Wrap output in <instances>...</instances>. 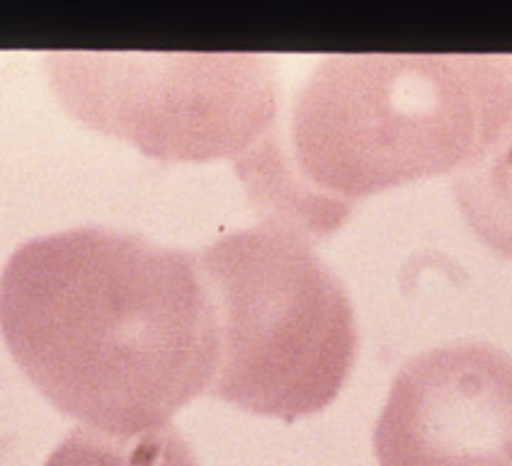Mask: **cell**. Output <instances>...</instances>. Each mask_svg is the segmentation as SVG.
Returning a JSON list of instances; mask_svg holds the SVG:
<instances>
[{"instance_id": "1", "label": "cell", "mask_w": 512, "mask_h": 466, "mask_svg": "<svg viewBox=\"0 0 512 466\" xmlns=\"http://www.w3.org/2000/svg\"><path fill=\"white\" fill-rule=\"evenodd\" d=\"M0 333L56 408L122 437L166 428L212 386L216 367L212 297L195 255L100 226L10 255Z\"/></svg>"}, {"instance_id": "2", "label": "cell", "mask_w": 512, "mask_h": 466, "mask_svg": "<svg viewBox=\"0 0 512 466\" xmlns=\"http://www.w3.org/2000/svg\"><path fill=\"white\" fill-rule=\"evenodd\" d=\"M510 119V56H326L294 98L289 151L270 134L236 170L267 221L328 233L362 197L464 168Z\"/></svg>"}, {"instance_id": "3", "label": "cell", "mask_w": 512, "mask_h": 466, "mask_svg": "<svg viewBox=\"0 0 512 466\" xmlns=\"http://www.w3.org/2000/svg\"><path fill=\"white\" fill-rule=\"evenodd\" d=\"M197 260L216 321L212 394L282 420L323 411L357 355L355 311L331 267L275 221L226 233Z\"/></svg>"}, {"instance_id": "4", "label": "cell", "mask_w": 512, "mask_h": 466, "mask_svg": "<svg viewBox=\"0 0 512 466\" xmlns=\"http://www.w3.org/2000/svg\"><path fill=\"white\" fill-rule=\"evenodd\" d=\"M61 105L158 161L246 158L275 132L277 73L263 54L51 51Z\"/></svg>"}, {"instance_id": "5", "label": "cell", "mask_w": 512, "mask_h": 466, "mask_svg": "<svg viewBox=\"0 0 512 466\" xmlns=\"http://www.w3.org/2000/svg\"><path fill=\"white\" fill-rule=\"evenodd\" d=\"M379 466H512V357L483 343L420 352L374 430Z\"/></svg>"}, {"instance_id": "6", "label": "cell", "mask_w": 512, "mask_h": 466, "mask_svg": "<svg viewBox=\"0 0 512 466\" xmlns=\"http://www.w3.org/2000/svg\"><path fill=\"white\" fill-rule=\"evenodd\" d=\"M454 197L476 236L512 258V119L479 156L459 168Z\"/></svg>"}, {"instance_id": "7", "label": "cell", "mask_w": 512, "mask_h": 466, "mask_svg": "<svg viewBox=\"0 0 512 466\" xmlns=\"http://www.w3.org/2000/svg\"><path fill=\"white\" fill-rule=\"evenodd\" d=\"M47 466H199L178 430L156 428L139 435H110L78 428L56 447Z\"/></svg>"}]
</instances>
